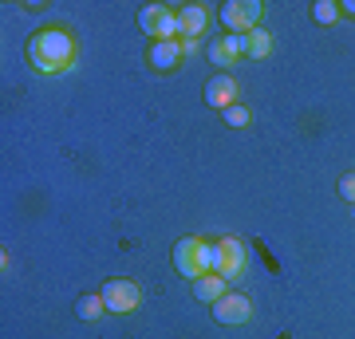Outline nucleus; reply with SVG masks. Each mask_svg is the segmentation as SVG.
Listing matches in <instances>:
<instances>
[{
	"label": "nucleus",
	"instance_id": "17",
	"mask_svg": "<svg viewBox=\"0 0 355 339\" xmlns=\"http://www.w3.org/2000/svg\"><path fill=\"white\" fill-rule=\"evenodd\" d=\"M340 198L355 205V174H343V177H340Z\"/></svg>",
	"mask_w": 355,
	"mask_h": 339
},
{
	"label": "nucleus",
	"instance_id": "1",
	"mask_svg": "<svg viewBox=\"0 0 355 339\" xmlns=\"http://www.w3.org/2000/svg\"><path fill=\"white\" fill-rule=\"evenodd\" d=\"M76 36L67 28H40L36 36L28 40V63L40 76H60L67 67H76Z\"/></svg>",
	"mask_w": 355,
	"mask_h": 339
},
{
	"label": "nucleus",
	"instance_id": "12",
	"mask_svg": "<svg viewBox=\"0 0 355 339\" xmlns=\"http://www.w3.org/2000/svg\"><path fill=\"white\" fill-rule=\"evenodd\" d=\"M225 292H229V280L217 277V272H205V277L193 280V296H198L202 304H217Z\"/></svg>",
	"mask_w": 355,
	"mask_h": 339
},
{
	"label": "nucleus",
	"instance_id": "9",
	"mask_svg": "<svg viewBox=\"0 0 355 339\" xmlns=\"http://www.w3.org/2000/svg\"><path fill=\"white\" fill-rule=\"evenodd\" d=\"M146 60H150L154 71H178L186 63V55H182V44L178 40H154L150 51H146Z\"/></svg>",
	"mask_w": 355,
	"mask_h": 339
},
{
	"label": "nucleus",
	"instance_id": "14",
	"mask_svg": "<svg viewBox=\"0 0 355 339\" xmlns=\"http://www.w3.org/2000/svg\"><path fill=\"white\" fill-rule=\"evenodd\" d=\"M103 312H107V304H103L99 292H95V296H79V304H76V315H79V320H99Z\"/></svg>",
	"mask_w": 355,
	"mask_h": 339
},
{
	"label": "nucleus",
	"instance_id": "11",
	"mask_svg": "<svg viewBox=\"0 0 355 339\" xmlns=\"http://www.w3.org/2000/svg\"><path fill=\"white\" fill-rule=\"evenodd\" d=\"M178 24H182V40H202L205 28H209V8L205 4H182Z\"/></svg>",
	"mask_w": 355,
	"mask_h": 339
},
{
	"label": "nucleus",
	"instance_id": "4",
	"mask_svg": "<svg viewBox=\"0 0 355 339\" xmlns=\"http://www.w3.org/2000/svg\"><path fill=\"white\" fill-rule=\"evenodd\" d=\"M261 20H265V4L261 0H229V4H221V24L233 36H249L253 28H265Z\"/></svg>",
	"mask_w": 355,
	"mask_h": 339
},
{
	"label": "nucleus",
	"instance_id": "15",
	"mask_svg": "<svg viewBox=\"0 0 355 339\" xmlns=\"http://www.w3.org/2000/svg\"><path fill=\"white\" fill-rule=\"evenodd\" d=\"M340 4H336V0H316V4H312V16H316V24H324V28H331L336 24V20H340Z\"/></svg>",
	"mask_w": 355,
	"mask_h": 339
},
{
	"label": "nucleus",
	"instance_id": "8",
	"mask_svg": "<svg viewBox=\"0 0 355 339\" xmlns=\"http://www.w3.org/2000/svg\"><path fill=\"white\" fill-rule=\"evenodd\" d=\"M237 91H241V83L229 76V71H221V76H214L205 83V103H209L214 111H229V107L237 103Z\"/></svg>",
	"mask_w": 355,
	"mask_h": 339
},
{
	"label": "nucleus",
	"instance_id": "13",
	"mask_svg": "<svg viewBox=\"0 0 355 339\" xmlns=\"http://www.w3.org/2000/svg\"><path fill=\"white\" fill-rule=\"evenodd\" d=\"M265 55H272V36L268 28H253L245 36V60H265Z\"/></svg>",
	"mask_w": 355,
	"mask_h": 339
},
{
	"label": "nucleus",
	"instance_id": "3",
	"mask_svg": "<svg viewBox=\"0 0 355 339\" xmlns=\"http://www.w3.org/2000/svg\"><path fill=\"white\" fill-rule=\"evenodd\" d=\"M214 272L217 277H225L229 284H237V280L249 272V249H245L237 237L214 241Z\"/></svg>",
	"mask_w": 355,
	"mask_h": 339
},
{
	"label": "nucleus",
	"instance_id": "2",
	"mask_svg": "<svg viewBox=\"0 0 355 339\" xmlns=\"http://www.w3.org/2000/svg\"><path fill=\"white\" fill-rule=\"evenodd\" d=\"M174 268L190 280V284L198 277H205V272H214V241H205V237H182L174 245Z\"/></svg>",
	"mask_w": 355,
	"mask_h": 339
},
{
	"label": "nucleus",
	"instance_id": "7",
	"mask_svg": "<svg viewBox=\"0 0 355 339\" xmlns=\"http://www.w3.org/2000/svg\"><path fill=\"white\" fill-rule=\"evenodd\" d=\"M214 320L225 324V327L249 324V320H253V304H249V296H241V292H225V296L214 304Z\"/></svg>",
	"mask_w": 355,
	"mask_h": 339
},
{
	"label": "nucleus",
	"instance_id": "18",
	"mask_svg": "<svg viewBox=\"0 0 355 339\" xmlns=\"http://www.w3.org/2000/svg\"><path fill=\"white\" fill-rule=\"evenodd\" d=\"M178 44H182V55H186V60L198 55V40H178Z\"/></svg>",
	"mask_w": 355,
	"mask_h": 339
},
{
	"label": "nucleus",
	"instance_id": "5",
	"mask_svg": "<svg viewBox=\"0 0 355 339\" xmlns=\"http://www.w3.org/2000/svg\"><path fill=\"white\" fill-rule=\"evenodd\" d=\"M139 28L154 40H182V24H178V8H166V4H146L139 12Z\"/></svg>",
	"mask_w": 355,
	"mask_h": 339
},
{
	"label": "nucleus",
	"instance_id": "19",
	"mask_svg": "<svg viewBox=\"0 0 355 339\" xmlns=\"http://www.w3.org/2000/svg\"><path fill=\"white\" fill-rule=\"evenodd\" d=\"M340 8H343V12H352V16H355V0H347V4H340Z\"/></svg>",
	"mask_w": 355,
	"mask_h": 339
},
{
	"label": "nucleus",
	"instance_id": "16",
	"mask_svg": "<svg viewBox=\"0 0 355 339\" xmlns=\"http://www.w3.org/2000/svg\"><path fill=\"white\" fill-rule=\"evenodd\" d=\"M221 114H225V123L233 126V130H241V126L253 123V111H249L245 103H233V107H229V111H221Z\"/></svg>",
	"mask_w": 355,
	"mask_h": 339
},
{
	"label": "nucleus",
	"instance_id": "6",
	"mask_svg": "<svg viewBox=\"0 0 355 339\" xmlns=\"http://www.w3.org/2000/svg\"><path fill=\"white\" fill-rule=\"evenodd\" d=\"M99 296H103V304H107V312H114V315H127V312H139L142 308V288L135 280H123V277L107 280Z\"/></svg>",
	"mask_w": 355,
	"mask_h": 339
},
{
	"label": "nucleus",
	"instance_id": "10",
	"mask_svg": "<svg viewBox=\"0 0 355 339\" xmlns=\"http://www.w3.org/2000/svg\"><path fill=\"white\" fill-rule=\"evenodd\" d=\"M209 60H214L217 67H233L237 60H245V36H233V32L217 36L214 44H209Z\"/></svg>",
	"mask_w": 355,
	"mask_h": 339
}]
</instances>
